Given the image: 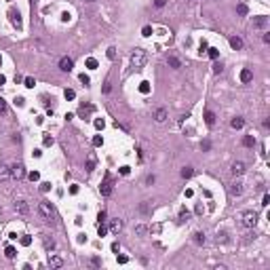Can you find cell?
I'll list each match as a JSON object with an SVG mask.
<instances>
[{"mask_svg":"<svg viewBox=\"0 0 270 270\" xmlns=\"http://www.w3.org/2000/svg\"><path fill=\"white\" fill-rule=\"evenodd\" d=\"M188 217H190L188 211H182V213H179V222H188Z\"/></svg>","mask_w":270,"mask_h":270,"instance_id":"cell-37","label":"cell"},{"mask_svg":"<svg viewBox=\"0 0 270 270\" xmlns=\"http://www.w3.org/2000/svg\"><path fill=\"white\" fill-rule=\"evenodd\" d=\"M148 209H150V205H148V200H146V203L139 207V211H141V213H148Z\"/></svg>","mask_w":270,"mask_h":270,"instance_id":"cell-47","label":"cell"},{"mask_svg":"<svg viewBox=\"0 0 270 270\" xmlns=\"http://www.w3.org/2000/svg\"><path fill=\"white\" fill-rule=\"evenodd\" d=\"M139 91H141V93H148V91H150V82L144 80V82L139 84Z\"/></svg>","mask_w":270,"mask_h":270,"instance_id":"cell-31","label":"cell"},{"mask_svg":"<svg viewBox=\"0 0 270 270\" xmlns=\"http://www.w3.org/2000/svg\"><path fill=\"white\" fill-rule=\"evenodd\" d=\"M167 63H169V66H171V68H182V61H179V59L175 57V55H169V57H167Z\"/></svg>","mask_w":270,"mask_h":270,"instance_id":"cell-16","label":"cell"},{"mask_svg":"<svg viewBox=\"0 0 270 270\" xmlns=\"http://www.w3.org/2000/svg\"><path fill=\"white\" fill-rule=\"evenodd\" d=\"M24 175H25V169H24V165H21V163H17V165H13V167H11V177H13V179H21Z\"/></svg>","mask_w":270,"mask_h":270,"instance_id":"cell-4","label":"cell"},{"mask_svg":"<svg viewBox=\"0 0 270 270\" xmlns=\"http://www.w3.org/2000/svg\"><path fill=\"white\" fill-rule=\"evenodd\" d=\"M230 47L234 49V51H238V49H243V40H241L238 36H232V38H230Z\"/></svg>","mask_w":270,"mask_h":270,"instance_id":"cell-18","label":"cell"},{"mask_svg":"<svg viewBox=\"0 0 270 270\" xmlns=\"http://www.w3.org/2000/svg\"><path fill=\"white\" fill-rule=\"evenodd\" d=\"M30 179H32V182H38V179H40V173H38V171H32V173H30Z\"/></svg>","mask_w":270,"mask_h":270,"instance_id":"cell-40","label":"cell"},{"mask_svg":"<svg viewBox=\"0 0 270 270\" xmlns=\"http://www.w3.org/2000/svg\"><path fill=\"white\" fill-rule=\"evenodd\" d=\"M40 190H42V192H49V190H51V184H49V182H42V184H40Z\"/></svg>","mask_w":270,"mask_h":270,"instance_id":"cell-41","label":"cell"},{"mask_svg":"<svg viewBox=\"0 0 270 270\" xmlns=\"http://www.w3.org/2000/svg\"><path fill=\"white\" fill-rule=\"evenodd\" d=\"M9 17H11V24L19 30L21 28V15H19V11H9Z\"/></svg>","mask_w":270,"mask_h":270,"instance_id":"cell-9","label":"cell"},{"mask_svg":"<svg viewBox=\"0 0 270 270\" xmlns=\"http://www.w3.org/2000/svg\"><path fill=\"white\" fill-rule=\"evenodd\" d=\"M76 192H78V186H76V184H74V186H70V194H76Z\"/></svg>","mask_w":270,"mask_h":270,"instance_id":"cell-56","label":"cell"},{"mask_svg":"<svg viewBox=\"0 0 270 270\" xmlns=\"http://www.w3.org/2000/svg\"><path fill=\"white\" fill-rule=\"evenodd\" d=\"M2 112H6V101L0 97V114H2Z\"/></svg>","mask_w":270,"mask_h":270,"instance_id":"cell-45","label":"cell"},{"mask_svg":"<svg viewBox=\"0 0 270 270\" xmlns=\"http://www.w3.org/2000/svg\"><path fill=\"white\" fill-rule=\"evenodd\" d=\"M243 146H245V148H253V146H255V137H253V135H245V137H243Z\"/></svg>","mask_w":270,"mask_h":270,"instance_id":"cell-20","label":"cell"},{"mask_svg":"<svg viewBox=\"0 0 270 270\" xmlns=\"http://www.w3.org/2000/svg\"><path fill=\"white\" fill-rule=\"evenodd\" d=\"M222 70H224V68H222V63H215V66H213V72H215V74H220Z\"/></svg>","mask_w":270,"mask_h":270,"instance_id":"cell-49","label":"cell"},{"mask_svg":"<svg viewBox=\"0 0 270 270\" xmlns=\"http://www.w3.org/2000/svg\"><path fill=\"white\" fill-rule=\"evenodd\" d=\"M207 55H209V57H211V59H217V57H220V49L211 47V49H209V51H207Z\"/></svg>","mask_w":270,"mask_h":270,"instance_id":"cell-25","label":"cell"},{"mask_svg":"<svg viewBox=\"0 0 270 270\" xmlns=\"http://www.w3.org/2000/svg\"><path fill=\"white\" fill-rule=\"evenodd\" d=\"M262 205H264V207H268V205H270V196H268V194H264V199H262Z\"/></svg>","mask_w":270,"mask_h":270,"instance_id":"cell-48","label":"cell"},{"mask_svg":"<svg viewBox=\"0 0 270 270\" xmlns=\"http://www.w3.org/2000/svg\"><path fill=\"white\" fill-rule=\"evenodd\" d=\"M205 122H207L209 127H213V125H215V114L207 110V112H205Z\"/></svg>","mask_w":270,"mask_h":270,"instance_id":"cell-22","label":"cell"},{"mask_svg":"<svg viewBox=\"0 0 270 270\" xmlns=\"http://www.w3.org/2000/svg\"><path fill=\"white\" fill-rule=\"evenodd\" d=\"M131 63H133V68H141L146 63V51L144 49H135L133 55H131Z\"/></svg>","mask_w":270,"mask_h":270,"instance_id":"cell-2","label":"cell"},{"mask_svg":"<svg viewBox=\"0 0 270 270\" xmlns=\"http://www.w3.org/2000/svg\"><path fill=\"white\" fill-rule=\"evenodd\" d=\"M106 232H108V228L99 224V226H97V234H99V236H106Z\"/></svg>","mask_w":270,"mask_h":270,"instance_id":"cell-34","label":"cell"},{"mask_svg":"<svg viewBox=\"0 0 270 270\" xmlns=\"http://www.w3.org/2000/svg\"><path fill=\"white\" fill-rule=\"evenodd\" d=\"M194 243H196V245H205V234H203V232H196V234H194Z\"/></svg>","mask_w":270,"mask_h":270,"instance_id":"cell-26","label":"cell"},{"mask_svg":"<svg viewBox=\"0 0 270 270\" xmlns=\"http://www.w3.org/2000/svg\"><path fill=\"white\" fill-rule=\"evenodd\" d=\"M87 2H93V0H87Z\"/></svg>","mask_w":270,"mask_h":270,"instance_id":"cell-62","label":"cell"},{"mask_svg":"<svg viewBox=\"0 0 270 270\" xmlns=\"http://www.w3.org/2000/svg\"><path fill=\"white\" fill-rule=\"evenodd\" d=\"M78 243H87V234H78Z\"/></svg>","mask_w":270,"mask_h":270,"instance_id":"cell-57","label":"cell"},{"mask_svg":"<svg viewBox=\"0 0 270 270\" xmlns=\"http://www.w3.org/2000/svg\"><path fill=\"white\" fill-rule=\"evenodd\" d=\"M101 144H104V137L95 135V137H93V146H101Z\"/></svg>","mask_w":270,"mask_h":270,"instance_id":"cell-39","label":"cell"},{"mask_svg":"<svg viewBox=\"0 0 270 270\" xmlns=\"http://www.w3.org/2000/svg\"><path fill=\"white\" fill-rule=\"evenodd\" d=\"M49 266H51V268H61V266H63V259L59 258V255L49 253Z\"/></svg>","mask_w":270,"mask_h":270,"instance_id":"cell-8","label":"cell"},{"mask_svg":"<svg viewBox=\"0 0 270 270\" xmlns=\"http://www.w3.org/2000/svg\"><path fill=\"white\" fill-rule=\"evenodd\" d=\"M15 211L19 213V215H28V213H30V207H28L25 200H15Z\"/></svg>","mask_w":270,"mask_h":270,"instance_id":"cell-7","label":"cell"},{"mask_svg":"<svg viewBox=\"0 0 270 270\" xmlns=\"http://www.w3.org/2000/svg\"><path fill=\"white\" fill-rule=\"evenodd\" d=\"M230 192H232L234 196H241V194H243V182H234V184L230 186Z\"/></svg>","mask_w":270,"mask_h":270,"instance_id":"cell-14","label":"cell"},{"mask_svg":"<svg viewBox=\"0 0 270 270\" xmlns=\"http://www.w3.org/2000/svg\"><path fill=\"white\" fill-rule=\"evenodd\" d=\"M11 177V169L6 165H0V182H6Z\"/></svg>","mask_w":270,"mask_h":270,"instance_id":"cell-13","label":"cell"},{"mask_svg":"<svg viewBox=\"0 0 270 270\" xmlns=\"http://www.w3.org/2000/svg\"><path fill=\"white\" fill-rule=\"evenodd\" d=\"M236 13L245 17V15H247V6H245V4H238V6H236Z\"/></svg>","mask_w":270,"mask_h":270,"instance_id":"cell-33","label":"cell"},{"mask_svg":"<svg viewBox=\"0 0 270 270\" xmlns=\"http://www.w3.org/2000/svg\"><path fill=\"white\" fill-rule=\"evenodd\" d=\"M266 25H268L266 17H253V28H266Z\"/></svg>","mask_w":270,"mask_h":270,"instance_id":"cell-17","label":"cell"},{"mask_svg":"<svg viewBox=\"0 0 270 270\" xmlns=\"http://www.w3.org/2000/svg\"><path fill=\"white\" fill-rule=\"evenodd\" d=\"M112 251L118 253V251H120V245H118V243H112Z\"/></svg>","mask_w":270,"mask_h":270,"instance_id":"cell-54","label":"cell"},{"mask_svg":"<svg viewBox=\"0 0 270 270\" xmlns=\"http://www.w3.org/2000/svg\"><path fill=\"white\" fill-rule=\"evenodd\" d=\"M232 173H234V175H243V173H245V163L236 161V163L232 165Z\"/></svg>","mask_w":270,"mask_h":270,"instance_id":"cell-12","label":"cell"},{"mask_svg":"<svg viewBox=\"0 0 270 270\" xmlns=\"http://www.w3.org/2000/svg\"><path fill=\"white\" fill-rule=\"evenodd\" d=\"M24 101H25L24 97H15V106H24Z\"/></svg>","mask_w":270,"mask_h":270,"instance_id":"cell-51","label":"cell"},{"mask_svg":"<svg viewBox=\"0 0 270 270\" xmlns=\"http://www.w3.org/2000/svg\"><path fill=\"white\" fill-rule=\"evenodd\" d=\"M9 259H13L15 255H17V251H15V247H6V253H4Z\"/></svg>","mask_w":270,"mask_h":270,"instance_id":"cell-28","label":"cell"},{"mask_svg":"<svg viewBox=\"0 0 270 270\" xmlns=\"http://www.w3.org/2000/svg\"><path fill=\"white\" fill-rule=\"evenodd\" d=\"M25 87H28V89H34V84H36V82H34V78H30V76H28V78H25Z\"/></svg>","mask_w":270,"mask_h":270,"instance_id":"cell-35","label":"cell"},{"mask_svg":"<svg viewBox=\"0 0 270 270\" xmlns=\"http://www.w3.org/2000/svg\"><path fill=\"white\" fill-rule=\"evenodd\" d=\"M87 68H89V70H97V59L89 57L87 59Z\"/></svg>","mask_w":270,"mask_h":270,"instance_id":"cell-27","label":"cell"},{"mask_svg":"<svg viewBox=\"0 0 270 270\" xmlns=\"http://www.w3.org/2000/svg\"><path fill=\"white\" fill-rule=\"evenodd\" d=\"M220 241H222V243L226 241V232H222V234H217V243H220Z\"/></svg>","mask_w":270,"mask_h":270,"instance_id":"cell-59","label":"cell"},{"mask_svg":"<svg viewBox=\"0 0 270 270\" xmlns=\"http://www.w3.org/2000/svg\"><path fill=\"white\" fill-rule=\"evenodd\" d=\"M101 194L104 196H110L112 194V177L106 173V177H104V182H101Z\"/></svg>","mask_w":270,"mask_h":270,"instance_id":"cell-5","label":"cell"},{"mask_svg":"<svg viewBox=\"0 0 270 270\" xmlns=\"http://www.w3.org/2000/svg\"><path fill=\"white\" fill-rule=\"evenodd\" d=\"M93 110H95V108L91 106V104H82V106H80V110H78V114H80L82 118H87L89 114H91V112H93Z\"/></svg>","mask_w":270,"mask_h":270,"instance_id":"cell-11","label":"cell"},{"mask_svg":"<svg viewBox=\"0 0 270 270\" xmlns=\"http://www.w3.org/2000/svg\"><path fill=\"white\" fill-rule=\"evenodd\" d=\"M241 80H243V82H251V80H253V72H251V70H243V72H241Z\"/></svg>","mask_w":270,"mask_h":270,"instance_id":"cell-21","label":"cell"},{"mask_svg":"<svg viewBox=\"0 0 270 270\" xmlns=\"http://www.w3.org/2000/svg\"><path fill=\"white\" fill-rule=\"evenodd\" d=\"M141 34H144V36H150V34H152V28H150V25H146V28L141 30Z\"/></svg>","mask_w":270,"mask_h":270,"instance_id":"cell-44","label":"cell"},{"mask_svg":"<svg viewBox=\"0 0 270 270\" xmlns=\"http://www.w3.org/2000/svg\"><path fill=\"white\" fill-rule=\"evenodd\" d=\"M97 220H99V224L106 222V211H99V213H97Z\"/></svg>","mask_w":270,"mask_h":270,"instance_id":"cell-46","label":"cell"},{"mask_svg":"<svg viewBox=\"0 0 270 270\" xmlns=\"http://www.w3.org/2000/svg\"><path fill=\"white\" fill-rule=\"evenodd\" d=\"M243 125H245V120H243L241 116H236V118L230 120V127H232V129H243Z\"/></svg>","mask_w":270,"mask_h":270,"instance_id":"cell-19","label":"cell"},{"mask_svg":"<svg viewBox=\"0 0 270 270\" xmlns=\"http://www.w3.org/2000/svg\"><path fill=\"white\" fill-rule=\"evenodd\" d=\"M135 232H137V234H144V232H146V226H137V228H135Z\"/></svg>","mask_w":270,"mask_h":270,"instance_id":"cell-50","label":"cell"},{"mask_svg":"<svg viewBox=\"0 0 270 270\" xmlns=\"http://www.w3.org/2000/svg\"><path fill=\"white\" fill-rule=\"evenodd\" d=\"M78 78H80V82H82V84H89V82H91V78H89L87 74H80Z\"/></svg>","mask_w":270,"mask_h":270,"instance_id":"cell-38","label":"cell"},{"mask_svg":"<svg viewBox=\"0 0 270 270\" xmlns=\"http://www.w3.org/2000/svg\"><path fill=\"white\" fill-rule=\"evenodd\" d=\"M45 247H47V249H55V241H53V238H47V236H45Z\"/></svg>","mask_w":270,"mask_h":270,"instance_id":"cell-29","label":"cell"},{"mask_svg":"<svg viewBox=\"0 0 270 270\" xmlns=\"http://www.w3.org/2000/svg\"><path fill=\"white\" fill-rule=\"evenodd\" d=\"M30 243H32V238H30L28 234H25V236H21V245H25V247H28Z\"/></svg>","mask_w":270,"mask_h":270,"instance_id":"cell-42","label":"cell"},{"mask_svg":"<svg viewBox=\"0 0 270 270\" xmlns=\"http://www.w3.org/2000/svg\"><path fill=\"white\" fill-rule=\"evenodd\" d=\"M95 163H97L95 154H89V161H87V171H93V169H95Z\"/></svg>","mask_w":270,"mask_h":270,"instance_id":"cell-23","label":"cell"},{"mask_svg":"<svg viewBox=\"0 0 270 270\" xmlns=\"http://www.w3.org/2000/svg\"><path fill=\"white\" fill-rule=\"evenodd\" d=\"M4 82H6V78H4V76L0 74V84H4Z\"/></svg>","mask_w":270,"mask_h":270,"instance_id":"cell-61","label":"cell"},{"mask_svg":"<svg viewBox=\"0 0 270 270\" xmlns=\"http://www.w3.org/2000/svg\"><path fill=\"white\" fill-rule=\"evenodd\" d=\"M108 57H110V59H114V57H116V53H114V49H108Z\"/></svg>","mask_w":270,"mask_h":270,"instance_id":"cell-55","label":"cell"},{"mask_svg":"<svg viewBox=\"0 0 270 270\" xmlns=\"http://www.w3.org/2000/svg\"><path fill=\"white\" fill-rule=\"evenodd\" d=\"M104 127H106V120H104V118H97V120H95V129H104Z\"/></svg>","mask_w":270,"mask_h":270,"instance_id":"cell-32","label":"cell"},{"mask_svg":"<svg viewBox=\"0 0 270 270\" xmlns=\"http://www.w3.org/2000/svg\"><path fill=\"white\" fill-rule=\"evenodd\" d=\"M110 230H112V232H114V234H118V232H120V230H122V222H120V220H112V222H110Z\"/></svg>","mask_w":270,"mask_h":270,"instance_id":"cell-15","label":"cell"},{"mask_svg":"<svg viewBox=\"0 0 270 270\" xmlns=\"http://www.w3.org/2000/svg\"><path fill=\"white\" fill-rule=\"evenodd\" d=\"M51 144H53V137H49V135H47V137H45V146H51Z\"/></svg>","mask_w":270,"mask_h":270,"instance_id":"cell-58","label":"cell"},{"mask_svg":"<svg viewBox=\"0 0 270 270\" xmlns=\"http://www.w3.org/2000/svg\"><path fill=\"white\" fill-rule=\"evenodd\" d=\"M194 175V169H192V167H184V169H182V177H184V179H188V177H192Z\"/></svg>","mask_w":270,"mask_h":270,"instance_id":"cell-24","label":"cell"},{"mask_svg":"<svg viewBox=\"0 0 270 270\" xmlns=\"http://www.w3.org/2000/svg\"><path fill=\"white\" fill-rule=\"evenodd\" d=\"M129 171H131V167H127V165L120 167V175H129Z\"/></svg>","mask_w":270,"mask_h":270,"instance_id":"cell-43","label":"cell"},{"mask_svg":"<svg viewBox=\"0 0 270 270\" xmlns=\"http://www.w3.org/2000/svg\"><path fill=\"white\" fill-rule=\"evenodd\" d=\"M72 68H74V61H72L70 57H61L59 59V70L61 72H72Z\"/></svg>","mask_w":270,"mask_h":270,"instance_id":"cell-6","label":"cell"},{"mask_svg":"<svg viewBox=\"0 0 270 270\" xmlns=\"http://www.w3.org/2000/svg\"><path fill=\"white\" fill-rule=\"evenodd\" d=\"M116 262H118V264H127L129 258H127V255H118V253H116Z\"/></svg>","mask_w":270,"mask_h":270,"instance_id":"cell-36","label":"cell"},{"mask_svg":"<svg viewBox=\"0 0 270 270\" xmlns=\"http://www.w3.org/2000/svg\"><path fill=\"white\" fill-rule=\"evenodd\" d=\"M154 120H156V122H165V120H167V110H165V108H158V110L154 112Z\"/></svg>","mask_w":270,"mask_h":270,"instance_id":"cell-10","label":"cell"},{"mask_svg":"<svg viewBox=\"0 0 270 270\" xmlns=\"http://www.w3.org/2000/svg\"><path fill=\"white\" fill-rule=\"evenodd\" d=\"M154 4H156L158 9H161V6H165V0H154Z\"/></svg>","mask_w":270,"mask_h":270,"instance_id":"cell-60","label":"cell"},{"mask_svg":"<svg viewBox=\"0 0 270 270\" xmlns=\"http://www.w3.org/2000/svg\"><path fill=\"white\" fill-rule=\"evenodd\" d=\"M0 213H2V207H0Z\"/></svg>","mask_w":270,"mask_h":270,"instance_id":"cell-63","label":"cell"},{"mask_svg":"<svg viewBox=\"0 0 270 270\" xmlns=\"http://www.w3.org/2000/svg\"><path fill=\"white\" fill-rule=\"evenodd\" d=\"M38 213L42 215V220L45 222H53V217H55V211H53V207H51V203L47 200H42V203H38Z\"/></svg>","mask_w":270,"mask_h":270,"instance_id":"cell-1","label":"cell"},{"mask_svg":"<svg viewBox=\"0 0 270 270\" xmlns=\"http://www.w3.org/2000/svg\"><path fill=\"white\" fill-rule=\"evenodd\" d=\"M63 97H66V99H74V97H76V93H74L72 89H66V91H63Z\"/></svg>","mask_w":270,"mask_h":270,"instance_id":"cell-30","label":"cell"},{"mask_svg":"<svg viewBox=\"0 0 270 270\" xmlns=\"http://www.w3.org/2000/svg\"><path fill=\"white\" fill-rule=\"evenodd\" d=\"M243 224H245L247 228H255V224H258V213L255 211H245L243 213Z\"/></svg>","mask_w":270,"mask_h":270,"instance_id":"cell-3","label":"cell"},{"mask_svg":"<svg viewBox=\"0 0 270 270\" xmlns=\"http://www.w3.org/2000/svg\"><path fill=\"white\" fill-rule=\"evenodd\" d=\"M146 184H148V186H152V184H154V175H148V177H146Z\"/></svg>","mask_w":270,"mask_h":270,"instance_id":"cell-52","label":"cell"},{"mask_svg":"<svg viewBox=\"0 0 270 270\" xmlns=\"http://www.w3.org/2000/svg\"><path fill=\"white\" fill-rule=\"evenodd\" d=\"M200 148H203V150H209V148H211V144H209V141H203V144H200Z\"/></svg>","mask_w":270,"mask_h":270,"instance_id":"cell-53","label":"cell"}]
</instances>
